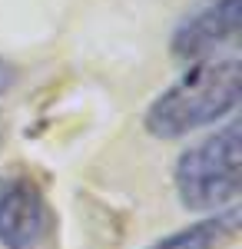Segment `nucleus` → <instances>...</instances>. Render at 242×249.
Instances as JSON below:
<instances>
[{
  "instance_id": "obj_1",
  "label": "nucleus",
  "mask_w": 242,
  "mask_h": 249,
  "mask_svg": "<svg viewBox=\"0 0 242 249\" xmlns=\"http://www.w3.org/2000/svg\"><path fill=\"white\" fill-rule=\"evenodd\" d=\"M242 93V63L236 57H209L189 63L143 113V126L156 140H179L196 130L232 120Z\"/></svg>"
},
{
  "instance_id": "obj_2",
  "label": "nucleus",
  "mask_w": 242,
  "mask_h": 249,
  "mask_svg": "<svg viewBox=\"0 0 242 249\" xmlns=\"http://www.w3.org/2000/svg\"><path fill=\"white\" fill-rule=\"evenodd\" d=\"M173 186L179 203L192 213H219L236 206L239 199V120L219 123L216 133L186 146L176 170Z\"/></svg>"
},
{
  "instance_id": "obj_3",
  "label": "nucleus",
  "mask_w": 242,
  "mask_h": 249,
  "mask_svg": "<svg viewBox=\"0 0 242 249\" xmlns=\"http://www.w3.org/2000/svg\"><path fill=\"white\" fill-rule=\"evenodd\" d=\"M50 226V210L40 183L30 173L10 170L0 176V246L37 249Z\"/></svg>"
},
{
  "instance_id": "obj_4",
  "label": "nucleus",
  "mask_w": 242,
  "mask_h": 249,
  "mask_svg": "<svg viewBox=\"0 0 242 249\" xmlns=\"http://www.w3.org/2000/svg\"><path fill=\"white\" fill-rule=\"evenodd\" d=\"M236 37H239V0H206L179 20L169 47H173V57L199 63Z\"/></svg>"
},
{
  "instance_id": "obj_5",
  "label": "nucleus",
  "mask_w": 242,
  "mask_h": 249,
  "mask_svg": "<svg viewBox=\"0 0 242 249\" xmlns=\"http://www.w3.org/2000/svg\"><path fill=\"white\" fill-rule=\"evenodd\" d=\"M236 232H239V206H225L169 236L153 239L146 249H223L229 239H236Z\"/></svg>"
},
{
  "instance_id": "obj_6",
  "label": "nucleus",
  "mask_w": 242,
  "mask_h": 249,
  "mask_svg": "<svg viewBox=\"0 0 242 249\" xmlns=\"http://www.w3.org/2000/svg\"><path fill=\"white\" fill-rule=\"evenodd\" d=\"M14 83H17V67H14V63H7V60L0 57V96L7 93Z\"/></svg>"
}]
</instances>
